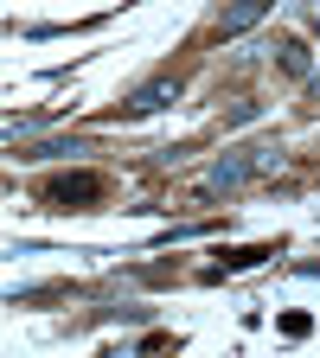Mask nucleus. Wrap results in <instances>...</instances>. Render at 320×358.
<instances>
[{
  "mask_svg": "<svg viewBox=\"0 0 320 358\" xmlns=\"http://www.w3.org/2000/svg\"><path fill=\"white\" fill-rule=\"evenodd\" d=\"M244 179H250V154H218L205 173V192H237Z\"/></svg>",
  "mask_w": 320,
  "mask_h": 358,
  "instance_id": "nucleus-1",
  "label": "nucleus"
},
{
  "mask_svg": "<svg viewBox=\"0 0 320 358\" xmlns=\"http://www.w3.org/2000/svg\"><path fill=\"white\" fill-rule=\"evenodd\" d=\"M263 13H269V0H231V7L218 13V38H237V32H250Z\"/></svg>",
  "mask_w": 320,
  "mask_h": 358,
  "instance_id": "nucleus-2",
  "label": "nucleus"
},
{
  "mask_svg": "<svg viewBox=\"0 0 320 358\" xmlns=\"http://www.w3.org/2000/svg\"><path fill=\"white\" fill-rule=\"evenodd\" d=\"M167 103H179V83H173V77H154V83H141V90L128 96L134 115H154V109H167Z\"/></svg>",
  "mask_w": 320,
  "mask_h": 358,
  "instance_id": "nucleus-3",
  "label": "nucleus"
},
{
  "mask_svg": "<svg viewBox=\"0 0 320 358\" xmlns=\"http://www.w3.org/2000/svg\"><path fill=\"white\" fill-rule=\"evenodd\" d=\"M90 199H103V179L97 173H71L52 186V205H90Z\"/></svg>",
  "mask_w": 320,
  "mask_h": 358,
  "instance_id": "nucleus-4",
  "label": "nucleus"
},
{
  "mask_svg": "<svg viewBox=\"0 0 320 358\" xmlns=\"http://www.w3.org/2000/svg\"><path fill=\"white\" fill-rule=\"evenodd\" d=\"M276 64L288 71V77H314V52L301 38H276Z\"/></svg>",
  "mask_w": 320,
  "mask_h": 358,
  "instance_id": "nucleus-5",
  "label": "nucleus"
},
{
  "mask_svg": "<svg viewBox=\"0 0 320 358\" xmlns=\"http://www.w3.org/2000/svg\"><path fill=\"white\" fill-rule=\"evenodd\" d=\"M244 154H250V173H276V166H282V148H276V141H256V148H244Z\"/></svg>",
  "mask_w": 320,
  "mask_h": 358,
  "instance_id": "nucleus-6",
  "label": "nucleus"
},
{
  "mask_svg": "<svg viewBox=\"0 0 320 358\" xmlns=\"http://www.w3.org/2000/svg\"><path fill=\"white\" fill-rule=\"evenodd\" d=\"M58 154H83V141H39V148H26L20 160H58Z\"/></svg>",
  "mask_w": 320,
  "mask_h": 358,
  "instance_id": "nucleus-7",
  "label": "nucleus"
},
{
  "mask_svg": "<svg viewBox=\"0 0 320 358\" xmlns=\"http://www.w3.org/2000/svg\"><path fill=\"white\" fill-rule=\"evenodd\" d=\"M307 96H314V103H320V71H314V77H307Z\"/></svg>",
  "mask_w": 320,
  "mask_h": 358,
  "instance_id": "nucleus-8",
  "label": "nucleus"
}]
</instances>
